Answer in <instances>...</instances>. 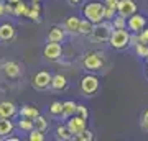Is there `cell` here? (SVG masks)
Returning <instances> with one entry per match:
<instances>
[{
  "instance_id": "obj_1",
  "label": "cell",
  "mask_w": 148,
  "mask_h": 141,
  "mask_svg": "<svg viewBox=\"0 0 148 141\" xmlns=\"http://www.w3.org/2000/svg\"><path fill=\"white\" fill-rule=\"evenodd\" d=\"M104 13H106V5L101 3V2H89V3H86L84 8H82L84 18L92 21L94 25H97V23H101V21L106 20Z\"/></svg>"
},
{
  "instance_id": "obj_2",
  "label": "cell",
  "mask_w": 148,
  "mask_h": 141,
  "mask_svg": "<svg viewBox=\"0 0 148 141\" xmlns=\"http://www.w3.org/2000/svg\"><path fill=\"white\" fill-rule=\"evenodd\" d=\"M109 44H110L112 49H117V51H122L127 46H130V31L127 28L123 30H112L110 36H109Z\"/></svg>"
},
{
  "instance_id": "obj_3",
  "label": "cell",
  "mask_w": 148,
  "mask_h": 141,
  "mask_svg": "<svg viewBox=\"0 0 148 141\" xmlns=\"http://www.w3.org/2000/svg\"><path fill=\"white\" fill-rule=\"evenodd\" d=\"M112 30H114L112 21L110 20H104V21H101V23L94 25V28H92V31H90L89 36L92 38V41L104 43V41H109V36H110Z\"/></svg>"
},
{
  "instance_id": "obj_4",
  "label": "cell",
  "mask_w": 148,
  "mask_h": 141,
  "mask_svg": "<svg viewBox=\"0 0 148 141\" xmlns=\"http://www.w3.org/2000/svg\"><path fill=\"white\" fill-rule=\"evenodd\" d=\"M82 66L86 71H101L104 67V54L102 52H87L82 59Z\"/></svg>"
},
{
  "instance_id": "obj_5",
  "label": "cell",
  "mask_w": 148,
  "mask_h": 141,
  "mask_svg": "<svg viewBox=\"0 0 148 141\" xmlns=\"http://www.w3.org/2000/svg\"><path fill=\"white\" fill-rule=\"evenodd\" d=\"M145 26H147V18H145V15L138 13V12H135L133 15H130L127 18V30L130 33H140Z\"/></svg>"
},
{
  "instance_id": "obj_6",
  "label": "cell",
  "mask_w": 148,
  "mask_h": 141,
  "mask_svg": "<svg viewBox=\"0 0 148 141\" xmlns=\"http://www.w3.org/2000/svg\"><path fill=\"white\" fill-rule=\"evenodd\" d=\"M81 92L84 95H94L99 90V79L95 76H84L81 79Z\"/></svg>"
},
{
  "instance_id": "obj_7",
  "label": "cell",
  "mask_w": 148,
  "mask_h": 141,
  "mask_svg": "<svg viewBox=\"0 0 148 141\" xmlns=\"http://www.w3.org/2000/svg\"><path fill=\"white\" fill-rule=\"evenodd\" d=\"M68 128L69 131L73 133L74 136H77L79 133H82V131L87 128V118H82V116L79 115H73V116H69L68 118Z\"/></svg>"
},
{
  "instance_id": "obj_8",
  "label": "cell",
  "mask_w": 148,
  "mask_h": 141,
  "mask_svg": "<svg viewBox=\"0 0 148 141\" xmlns=\"http://www.w3.org/2000/svg\"><path fill=\"white\" fill-rule=\"evenodd\" d=\"M51 74L48 72V71H40V72H36L35 76H33L32 79V84L33 87L36 90H45L49 87V84H51Z\"/></svg>"
},
{
  "instance_id": "obj_9",
  "label": "cell",
  "mask_w": 148,
  "mask_h": 141,
  "mask_svg": "<svg viewBox=\"0 0 148 141\" xmlns=\"http://www.w3.org/2000/svg\"><path fill=\"white\" fill-rule=\"evenodd\" d=\"M61 54H63V48H61L59 43H54V41H49L43 49V56L48 61H56V59L61 58Z\"/></svg>"
},
{
  "instance_id": "obj_10",
  "label": "cell",
  "mask_w": 148,
  "mask_h": 141,
  "mask_svg": "<svg viewBox=\"0 0 148 141\" xmlns=\"http://www.w3.org/2000/svg\"><path fill=\"white\" fill-rule=\"evenodd\" d=\"M137 12V2L135 0H119L117 5V15L128 18L130 15H133Z\"/></svg>"
},
{
  "instance_id": "obj_11",
  "label": "cell",
  "mask_w": 148,
  "mask_h": 141,
  "mask_svg": "<svg viewBox=\"0 0 148 141\" xmlns=\"http://www.w3.org/2000/svg\"><path fill=\"white\" fill-rule=\"evenodd\" d=\"M79 25H81V18L77 16H68L64 20V31H69L71 35H79Z\"/></svg>"
},
{
  "instance_id": "obj_12",
  "label": "cell",
  "mask_w": 148,
  "mask_h": 141,
  "mask_svg": "<svg viewBox=\"0 0 148 141\" xmlns=\"http://www.w3.org/2000/svg\"><path fill=\"white\" fill-rule=\"evenodd\" d=\"M3 72H5L7 77L10 79H16L21 72V67L18 63H13V61H8V63L3 64Z\"/></svg>"
},
{
  "instance_id": "obj_13",
  "label": "cell",
  "mask_w": 148,
  "mask_h": 141,
  "mask_svg": "<svg viewBox=\"0 0 148 141\" xmlns=\"http://www.w3.org/2000/svg\"><path fill=\"white\" fill-rule=\"evenodd\" d=\"M13 38H15V28L10 23L0 25V40L2 41H12Z\"/></svg>"
},
{
  "instance_id": "obj_14",
  "label": "cell",
  "mask_w": 148,
  "mask_h": 141,
  "mask_svg": "<svg viewBox=\"0 0 148 141\" xmlns=\"http://www.w3.org/2000/svg\"><path fill=\"white\" fill-rule=\"evenodd\" d=\"M64 28L63 26H53L49 33H48V41H54V43H61L64 40Z\"/></svg>"
},
{
  "instance_id": "obj_15",
  "label": "cell",
  "mask_w": 148,
  "mask_h": 141,
  "mask_svg": "<svg viewBox=\"0 0 148 141\" xmlns=\"http://www.w3.org/2000/svg\"><path fill=\"white\" fill-rule=\"evenodd\" d=\"M66 85H68V80H66L64 76L56 74V76L51 77V84H49V87H51L53 90H64V89H66Z\"/></svg>"
},
{
  "instance_id": "obj_16",
  "label": "cell",
  "mask_w": 148,
  "mask_h": 141,
  "mask_svg": "<svg viewBox=\"0 0 148 141\" xmlns=\"http://www.w3.org/2000/svg\"><path fill=\"white\" fill-rule=\"evenodd\" d=\"M0 113H2V118H12L16 113V107L12 102H2L0 104Z\"/></svg>"
},
{
  "instance_id": "obj_17",
  "label": "cell",
  "mask_w": 148,
  "mask_h": 141,
  "mask_svg": "<svg viewBox=\"0 0 148 141\" xmlns=\"http://www.w3.org/2000/svg\"><path fill=\"white\" fill-rule=\"evenodd\" d=\"M74 135L69 131L68 125H59L56 128V140H61V141H68V140H73Z\"/></svg>"
},
{
  "instance_id": "obj_18",
  "label": "cell",
  "mask_w": 148,
  "mask_h": 141,
  "mask_svg": "<svg viewBox=\"0 0 148 141\" xmlns=\"http://www.w3.org/2000/svg\"><path fill=\"white\" fill-rule=\"evenodd\" d=\"M20 115L21 116H27V118H36L40 115V110L35 107V105H23L20 108Z\"/></svg>"
},
{
  "instance_id": "obj_19",
  "label": "cell",
  "mask_w": 148,
  "mask_h": 141,
  "mask_svg": "<svg viewBox=\"0 0 148 141\" xmlns=\"http://www.w3.org/2000/svg\"><path fill=\"white\" fill-rule=\"evenodd\" d=\"M76 108H77V104H74L73 100H68V102H63V115L64 118H69V116L76 115Z\"/></svg>"
},
{
  "instance_id": "obj_20",
  "label": "cell",
  "mask_w": 148,
  "mask_h": 141,
  "mask_svg": "<svg viewBox=\"0 0 148 141\" xmlns=\"http://www.w3.org/2000/svg\"><path fill=\"white\" fill-rule=\"evenodd\" d=\"M13 128H15V125H13V121H10V118H0V135L2 136L10 135Z\"/></svg>"
},
{
  "instance_id": "obj_21",
  "label": "cell",
  "mask_w": 148,
  "mask_h": 141,
  "mask_svg": "<svg viewBox=\"0 0 148 141\" xmlns=\"http://www.w3.org/2000/svg\"><path fill=\"white\" fill-rule=\"evenodd\" d=\"M40 12H41V7H40V3L38 2H33V5H32V8L28 10V18L30 20H33V21H40Z\"/></svg>"
},
{
  "instance_id": "obj_22",
  "label": "cell",
  "mask_w": 148,
  "mask_h": 141,
  "mask_svg": "<svg viewBox=\"0 0 148 141\" xmlns=\"http://www.w3.org/2000/svg\"><path fill=\"white\" fill-rule=\"evenodd\" d=\"M28 10H30V8H28L27 7V3H25V2H18V3H15V5H13V15H18V16H27L28 15Z\"/></svg>"
},
{
  "instance_id": "obj_23",
  "label": "cell",
  "mask_w": 148,
  "mask_h": 141,
  "mask_svg": "<svg viewBox=\"0 0 148 141\" xmlns=\"http://www.w3.org/2000/svg\"><path fill=\"white\" fill-rule=\"evenodd\" d=\"M92 28H94V23H92V21H89L87 18L81 20V25H79V35H90Z\"/></svg>"
},
{
  "instance_id": "obj_24",
  "label": "cell",
  "mask_w": 148,
  "mask_h": 141,
  "mask_svg": "<svg viewBox=\"0 0 148 141\" xmlns=\"http://www.w3.org/2000/svg\"><path fill=\"white\" fill-rule=\"evenodd\" d=\"M110 21H112L114 30H123V28H127V18H123L120 15H115Z\"/></svg>"
},
{
  "instance_id": "obj_25",
  "label": "cell",
  "mask_w": 148,
  "mask_h": 141,
  "mask_svg": "<svg viewBox=\"0 0 148 141\" xmlns=\"http://www.w3.org/2000/svg\"><path fill=\"white\" fill-rule=\"evenodd\" d=\"M33 125H35V130H40V131H46L48 130V121L45 116L38 115L36 118H33Z\"/></svg>"
},
{
  "instance_id": "obj_26",
  "label": "cell",
  "mask_w": 148,
  "mask_h": 141,
  "mask_svg": "<svg viewBox=\"0 0 148 141\" xmlns=\"http://www.w3.org/2000/svg\"><path fill=\"white\" fill-rule=\"evenodd\" d=\"M18 128L23 130V131H32L33 128H35L33 120H32V118H27V116H21V120L18 121Z\"/></svg>"
},
{
  "instance_id": "obj_27",
  "label": "cell",
  "mask_w": 148,
  "mask_h": 141,
  "mask_svg": "<svg viewBox=\"0 0 148 141\" xmlns=\"http://www.w3.org/2000/svg\"><path fill=\"white\" fill-rule=\"evenodd\" d=\"M135 52H137V56H140V58H143V59H147V56H148V44L138 43L137 46H135Z\"/></svg>"
},
{
  "instance_id": "obj_28",
  "label": "cell",
  "mask_w": 148,
  "mask_h": 141,
  "mask_svg": "<svg viewBox=\"0 0 148 141\" xmlns=\"http://www.w3.org/2000/svg\"><path fill=\"white\" fill-rule=\"evenodd\" d=\"M49 113L54 115V116L63 115V104H61V102H53L51 107H49Z\"/></svg>"
},
{
  "instance_id": "obj_29",
  "label": "cell",
  "mask_w": 148,
  "mask_h": 141,
  "mask_svg": "<svg viewBox=\"0 0 148 141\" xmlns=\"http://www.w3.org/2000/svg\"><path fill=\"white\" fill-rule=\"evenodd\" d=\"M74 138H76V140H79V141H92V140H94V133L86 128L82 133H79V135L74 136Z\"/></svg>"
},
{
  "instance_id": "obj_30",
  "label": "cell",
  "mask_w": 148,
  "mask_h": 141,
  "mask_svg": "<svg viewBox=\"0 0 148 141\" xmlns=\"http://www.w3.org/2000/svg\"><path fill=\"white\" fill-rule=\"evenodd\" d=\"M45 131H40V130H35L33 128L32 131H30V135H28V140L30 141H43L45 140V135H43Z\"/></svg>"
},
{
  "instance_id": "obj_31",
  "label": "cell",
  "mask_w": 148,
  "mask_h": 141,
  "mask_svg": "<svg viewBox=\"0 0 148 141\" xmlns=\"http://www.w3.org/2000/svg\"><path fill=\"white\" fill-rule=\"evenodd\" d=\"M140 126H142L143 131H147L148 133V108L143 110L142 116H140Z\"/></svg>"
},
{
  "instance_id": "obj_32",
  "label": "cell",
  "mask_w": 148,
  "mask_h": 141,
  "mask_svg": "<svg viewBox=\"0 0 148 141\" xmlns=\"http://www.w3.org/2000/svg\"><path fill=\"white\" fill-rule=\"evenodd\" d=\"M76 115L82 116V118H89V110H87V107H84V105H77V108H76Z\"/></svg>"
},
{
  "instance_id": "obj_33",
  "label": "cell",
  "mask_w": 148,
  "mask_h": 141,
  "mask_svg": "<svg viewBox=\"0 0 148 141\" xmlns=\"http://www.w3.org/2000/svg\"><path fill=\"white\" fill-rule=\"evenodd\" d=\"M140 35V43H143V44H148V26H145L142 31L138 33Z\"/></svg>"
},
{
  "instance_id": "obj_34",
  "label": "cell",
  "mask_w": 148,
  "mask_h": 141,
  "mask_svg": "<svg viewBox=\"0 0 148 141\" xmlns=\"http://www.w3.org/2000/svg\"><path fill=\"white\" fill-rule=\"evenodd\" d=\"M138 43H140V35L138 33H130V46H137Z\"/></svg>"
},
{
  "instance_id": "obj_35",
  "label": "cell",
  "mask_w": 148,
  "mask_h": 141,
  "mask_svg": "<svg viewBox=\"0 0 148 141\" xmlns=\"http://www.w3.org/2000/svg\"><path fill=\"white\" fill-rule=\"evenodd\" d=\"M102 3L107 7V8H114L117 10V5H119V0H102Z\"/></svg>"
},
{
  "instance_id": "obj_36",
  "label": "cell",
  "mask_w": 148,
  "mask_h": 141,
  "mask_svg": "<svg viewBox=\"0 0 148 141\" xmlns=\"http://www.w3.org/2000/svg\"><path fill=\"white\" fill-rule=\"evenodd\" d=\"M115 15H117V10H114V8H107V7H106V13H104L106 20H112Z\"/></svg>"
},
{
  "instance_id": "obj_37",
  "label": "cell",
  "mask_w": 148,
  "mask_h": 141,
  "mask_svg": "<svg viewBox=\"0 0 148 141\" xmlns=\"http://www.w3.org/2000/svg\"><path fill=\"white\" fill-rule=\"evenodd\" d=\"M5 15V3H0V16Z\"/></svg>"
},
{
  "instance_id": "obj_38",
  "label": "cell",
  "mask_w": 148,
  "mask_h": 141,
  "mask_svg": "<svg viewBox=\"0 0 148 141\" xmlns=\"http://www.w3.org/2000/svg\"><path fill=\"white\" fill-rule=\"evenodd\" d=\"M81 2H82V0H69L71 5H77V3H81Z\"/></svg>"
},
{
  "instance_id": "obj_39",
  "label": "cell",
  "mask_w": 148,
  "mask_h": 141,
  "mask_svg": "<svg viewBox=\"0 0 148 141\" xmlns=\"http://www.w3.org/2000/svg\"><path fill=\"white\" fill-rule=\"evenodd\" d=\"M7 140H10V141H18V138H16V136H7Z\"/></svg>"
},
{
  "instance_id": "obj_40",
  "label": "cell",
  "mask_w": 148,
  "mask_h": 141,
  "mask_svg": "<svg viewBox=\"0 0 148 141\" xmlns=\"http://www.w3.org/2000/svg\"><path fill=\"white\" fill-rule=\"evenodd\" d=\"M8 2H10V3H13V5H15V3H18L20 0H8Z\"/></svg>"
},
{
  "instance_id": "obj_41",
  "label": "cell",
  "mask_w": 148,
  "mask_h": 141,
  "mask_svg": "<svg viewBox=\"0 0 148 141\" xmlns=\"http://www.w3.org/2000/svg\"><path fill=\"white\" fill-rule=\"evenodd\" d=\"M32 2H41V0H32Z\"/></svg>"
},
{
  "instance_id": "obj_42",
  "label": "cell",
  "mask_w": 148,
  "mask_h": 141,
  "mask_svg": "<svg viewBox=\"0 0 148 141\" xmlns=\"http://www.w3.org/2000/svg\"><path fill=\"white\" fill-rule=\"evenodd\" d=\"M2 138H3V136H2V135H0V140H2Z\"/></svg>"
},
{
  "instance_id": "obj_43",
  "label": "cell",
  "mask_w": 148,
  "mask_h": 141,
  "mask_svg": "<svg viewBox=\"0 0 148 141\" xmlns=\"http://www.w3.org/2000/svg\"><path fill=\"white\" fill-rule=\"evenodd\" d=\"M147 63H148V56H147Z\"/></svg>"
},
{
  "instance_id": "obj_44",
  "label": "cell",
  "mask_w": 148,
  "mask_h": 141,
  "mask_svg": "<svg viewBox=\"0 0 148 141\" xmlns=\"http://www.w3.org/2000/svg\"><path fill=\"white\" fill-rule=\"evenodd\" d=\"M147 76H148V69H147Z\"/></svg>"
},
{
  "instance_id": "obj_45",
  "label": "cell",
  "mask_w": 148,
  "mask_h": 141,
  "mask_svg": "<svg viewBox=\"0 0 148 141\" xmlns=\"http://www.w3.org/2000/svg\"><path fill=\"white\" fill-rule=\"evenodd\" d=\"M0 118H2V113H0Z\"/></svg>"
}]
</instances>
